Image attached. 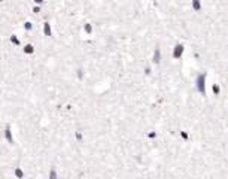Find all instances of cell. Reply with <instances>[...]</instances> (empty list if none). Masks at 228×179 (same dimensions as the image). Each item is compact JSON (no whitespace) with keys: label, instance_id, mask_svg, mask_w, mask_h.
I'll list each match as a JSON object with an SVG mask.
<instances>
[{"label":"cell","instance_id":"6da1fadb","mask_svg":"<svg viewBox=\"0 0 228 179\" xmlns=\"http://www.w3.org/2000/svg\"><path fill=\"white\" fill-rule=\"evenodd\" d=\"M127 18V0H0V127L30 109V57L9 43L14 35L24 45L25 24H35L36 64L54 81H69L96 61L91 36L107 42ZM22 48V46H21Z\"/></svg>","mask_w":228,"mask_h":179}]
</instances>
